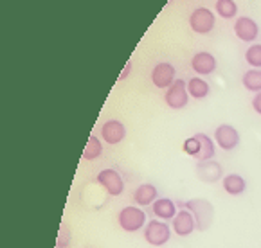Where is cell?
<instances>
[{
	"mask_svg": "<svg viewBox=\"0 0 261 248\" xmlns=\"http://www.w3.org/2000/svg\"><path fill=\"white\" fill-rule=\"evenodd\" d=\"M242 85L245 90L257 94L261 92V69H250L242 76Z\"/></svg>",
	"mask_w": 261,
	"mask_h": 248,
	"instance_id": "20",
	"label": "cell"
},
{
	"mask_svg": "<svg viewBox=\"0 0 261 248\" xmlns=\"http://www.w3.org/2000/svg\"><path fill=\"white\" fill-rule=\"evenodd\" d=\"M126 137V126H124V122L119 121V119H108V121L103 122V126H101V139L103 142L110 146H117L124 141Z\"/></svg>",
	"mask_w": 261,
	"mask_h": 248,
	"instance_id": "10",
	"label": "cell"
},
{
	"mask_svg": "<svg viewBox=\"0 0 261 248\" xmlns=\"http://www.w3.org/2000/svg\"><path fill=\"white\" fill-rule=\"evenodd\" d=\"M196 173H198V176L204 180V182L215 183V182H218L220 176H222L223 168H222V164H218V162H215V160H205V162H198Z\"/></svg>",
	"mask_w": 261,
	"mask_h": 248,
	"instance_id": "16",
	"label": "cell"
},
{
	"mask_svg": "<svg viewBox=\"0 0 261 248\" xmlns=\"http://www.w3.org/2000/svg\"><path fill=\"white\" fill-rule=\"evenodd\" d=\"M173 229L162 219H150L144 227V239L151 246H164L171 239Z\"/></svg>",
	"mask_w": 261,
	"mask_h": 248,
	"instance_id": "3",
	"label": "cell"
},
{
	"mask_svg": "<svg viewBox=\"0 0 261 248\" xmlns=\"http://www.w3.org/2000/svg\"><path fill=\"white\" fill-rule=\"evenodd\" d=\"M171 229L178 237L191 236L196 230V222H195V216L191 214V210H188L186 207L178 210L177 216L171 219Z\"/></svg>",
	"mask_w": 261,
	"mask_h": 248,
	"instance_id": "12",
	"label": "cell"
},
{
	"mask_svg": "<svg viewBox=\"0 0 261 248\" xmlns=\"http://www.w3.org/2000/svg\"><path fill=\"white\" fill-rule=\"evenodd\" d=\"M245 61L250 69H261V43H250L245 50Z\"/></svg>",
	"mask_w": 261,
	"mask_h": 248,
	"instance_id": "22",
	"label": "cell"
},
{
	"mask_svg": "<svg viewBox=\"0 0 261 248\" xmlns=\"http://www.w3.org/2000/svg\"><path fill=\"white\" fill-rule=\"evenodd\" d=\"M150 79L155 88L159 90H168L175 81H177V70L169 61H161L151 69Z\"/></svg>",
	"mask_w": 261,
	"mask_h": 248,
	"instance_id": "7",
	"label": "cell"
},
{
	"mask_svg": "<svg viewBox=\"0 0 261 248\" xmlns=\"http://www.w3.org/2000/svg\"><path fill=\"white\" fill-rule=\"evenodd\" d=\"M216 67H218V61L207 50H198V52L191 56V70L196 76L200 77L211 76V74H215Z\"/></svg>",
	"mask_w": 261,
	"mask_h": 248,
	"instance_id": "9",
	"label": "cell"
},
{
	"mask_svg": "<svg viewBox=\"0 0 261 248\" xmlns=\"http://www.w3.org/2000/svg\"><path fill=\"white\" fill-rule=\"evenodd\" d=\"M250 106H252V110L256 112L257 115H261V92L254 94L252 101H250Z\"/></svg>",
	"mask_w": 261,
	"mask_h": 248,
	"instance_id": "25",
	"label": "cell"
},
{
	"mask_svg": "<svg viewBox=\"0 0 261 248\" xmlns=\"http://www.w3.org/2000/svg\"><path fill=\"white\" fill-rule=\"evenodd\" d=\"M200 149H202V144H200V139L196 137V135L188 137L184 141V144H182V151H184L188 157H193V158H198Z\"/></svg>",
	"mask_w": 261,
	"mask_h": 248,
	"instance_id": "23",
	"label": "cell"
},
{
	"mask_svg": "<svg viewBox=\"0 0 261 248\" xmlns=\"http://www.w3.org/2000/svg\"><path fill=\"white\" fill-rule=\"evenodd\" d=\"M103 139L96 137V135H90L89 141H87V146L83 149V158L85 160H97V158L103 155Z\"/></svg>",
	"mask_w": 261,
	"mask_h": 248,
	"instance_id": "19",
	"label": "cell"
},
{
	"mask_svg": "<svg viewBox=\"0 0 261 248\" xmlns=\"http://www.w3.org/2000/svg\"><path fill=\"white\" fill-rule=\"evenodd\" d=\"M188 92H189V96H191V99L202 101V99H205V97L209 96L211 87H209V83L204 79V77L195 76V77H191V79L188 81Z\"/></svg>",
	"mask_w": 261,
	"mask_h": 248,
	"instance_id": "17",
	"label": "cell"
},
{
	"mask_svg": "<svg viewBox=\"0 0 261 248\" xmlns=\"http://www.w3.org/2000/svg\"><path fill=\"white\" fill-rule=\"evenodd\" d=\"M151 212L157 219H162V222H169L177 216V205L171 198H159L157 202L151 205Z\"/></svg>",
	"mask_w": 261,
	"mask_h": 248,
	"instance_id": "14",
	"label": "cell"
},
{
	"mask_svg": "<svg viewBox=\"0 0 261 248\" xmlns=\"http://www.w3.org/2000/svg\"><path fill=\"white\" fill-rule=\"evenodd\" d=\"M96 182L105 189L108 196H121L124 192V180L119 175V171H115L112 168L101 169L96 176Z\"/></svg>",
	"mask_w": 261,
	"mask_h": 248,
	"instance_id": "6",
	"label": "cell"
},
{
	"mask_svg": "<svg viewBox=\"0 0 261 248\" xmlns=\"http://www.w3.org/2000/svg\"><path fill=\"white\" fill-rule=\"evenodd\" d=\"M215 13L223 20L236 18V15H238V4H236L234 0H216Z\"/></svg>",
	"mask_w": 261,
	"mask_h": 248,
	"instance_id": "21",
	"label": "cell"
},
{
	"mask_svg": "<svg viewBox=\"0 0 261 248\" xmlns=\"http://www.w3.org/2000/svg\"><path fill=\"white\" fill-rule=\"evenodd\" d=\"M196 137L200 139V144H202V149H200V155L196 160L205 162V160H213V157L216 155V142L215 139H211L205 133H196Z\"/></svg>",
	"mask_w": 261,
	"mask_h": 248,
	"instance_id": "18",
	"label": "cell"
},
{
	"mask_svg": "<svg viewBox=\"0 0 261 248\" xmlns=\"http://www.w3.org/2000/svg\"><path fill=\"white\" fill-rule=\"evenodd\" d=\"M186 209L191 210V214L195 216L196 230H200V232L209 230V227H211V223H213V218H215V207H213L207 200H202V198L188 200V202H186Z\"/></svg>",
	"mask_w": 261,
	"mask_h": 248,
	"instance_id": "2",
	"label": "cell"
},
{
	"mask_svg": "<svg viewBox=\"0 0 261 248\" xmlns=\"http://www.w3.org/2000/svg\"><path fill=\"white\" fill-rule=\"evenodd\" d=\"M215 142L216 146H218L220 149H223V151H232V149H236L240 146V142H242V137H240V131L236 130L232 124H220V126H216L215 130Z\"/></svg>",
	"mask_w": 261,
	"mask_h": 248,
	"instance_id": "8",
	"label": "cell"
},
{
	"mask_svg": "<svg viewBox=\"0 0 261 248\" xmlns=\"http://www.w3.org/2000/svg\"><path fill=\"white\" fill-rule=\"evenodd\" d=\"M117 223H119V229H123L128 234H135L139 230H144L148 223L146 212L137 205H126L119 210L117 214Z\"/></svg>",
	"mask_w": 261,
	"mask_h": 248,
	"instance_id": "1",
	"label": "cell"
},
{
	"mask_svg": "<svg viewBox=\"0 0 261 248\" xmlns=\"http://www.w3.org/2000/svg\"><path fill=\"white\" fill-rule=\"evenodd\" d=\"M130 72H132V60H128L126 65H124V69H123V72L119 74V79L117 81H124L128 76H130Z\"/></svg>",
	"mask_w": 261,
	"mask_h": 248,
	"instance_id": "26",
	"label": "cell"
},
{
	"mask_svg": "<svg viewBox=\"0 0 261 248\" xmlns=\"http://www.w3.org/2000/svg\"><path fill=\"white\" fill-rule=\"evenodd\" d=\"M189 92H188V81L177 77V81L164 92V103L171 110H182L189 103Z\"/></svg>",
	"mask_w": 261,
	"mask_h": 248,
	"instance_id": "5",
	"label": "cell"
},
{
	"mask_svg": "<svg viewBox=\"0 0 261 248\" xmlns=\"http://www.w3.org/2000/svg\"><path fill=\"white\" fill-rule=\"evenodd\" d=\"M222 187L227 195L240 196L247 191V180L238 173H230V175H225L222 178Z\"/></svg>",
	"mask_w": 261,
	"mask_h": 248,
	"instance_id": "15",
	"label": "cell"
},
{
	"mask_svg": "<svg viewBox=\"0 0 261 248\" xmlns=\"http://www.w3.org/2000/svg\"><path fill=\"white\" fill-rule=\"evenodd\" d=\"M132 198L137 207H151L159 200V191L153 183H141L134 191Z\"/></svg>",
	"mask_w": 261,
	"mask_h": 248,
	"instance_id": "13",
	"label": "cell"
},
{
	"mask_svg": "<svg viewBox=\"0 0 261 248\" xmlns=\"http://www.w3.org/2000/svg\"><path fill=\"white\" fill-rule=\"evenodd\" d=\"M70 239H72V232L67 227V223L60 225V232H58V241H56V248H69Z\"/></svg>",
	"mask_w": 261,
	"mask_h": 248,
	"instance_id": "24",
	"label": "cell"
},
{
	"mask_svg": "<svg viewBox=\"0 0 261 248\" xmlns=\"http://www.w3.org/2000/svg\"><path fill=\"white\" fill-rule=\"evenodd\" d=\"M234 35L240 42L252 43L259 36V25L254 18L250 16H238L234 20Z\"/></svg>",
	"mask_w": 261,
	"mask_h": 248,
	"instance_id": "11",
	"label": "cell"
},
{
	"mask_svg": "<svg viewBox=\"0 0 261 248\" xmlns=\"http://www.w3.org/2000/svg\"><path fill=\"white\" fill-rule=\"evenodd\" d=\"M216 25V15L207 8H196L189 15V27L196 35H209Z\"/></svg>",
	"mask_w": 261,
	"mask_h": 248,
	"instance_id": "4",
	"label": "cell"
}]
</instances>
